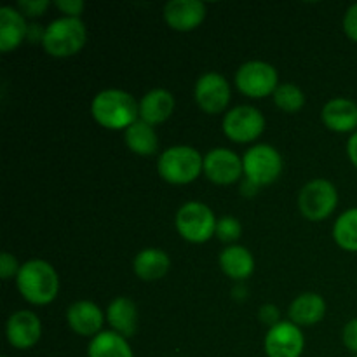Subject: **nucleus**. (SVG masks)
<instances>
[{
    "label": "nucleus",
    "mask_w": 357,
    "mask_h": 357,
    "mask_svg": "<svg viewBox=\"0 0 357 357\" xmlns=\"http://www.w3.org/2000/svg\"><path fill=\"white\" fill-rule=\"evenodd\" d=\"M56 6L63 10L65 14H68L70 17H77L80 14V10L84 9V3L80 0H61V2H56Z\"/></svg>",
    "instance_id": "obj_32"
},
{
    "label": "nucleus",
    "mask_w": 357,
    "mask_h": 357,
    "mask_svg": "<svg viewBox=\"0 0 357 357\" xmlns=\"http://www.w3.org/2000/svg\"><path fill=\"white\" fill-rule=\"evenodd\" d=\"M17 6H20V9L23 10L24 14H28V16H40V14L49 7V0H28V2L21 0Z\"/></svg>",
    "instance_id": "obj_28"
},
{
    "label": "nucleus",
    "mask_w": 357,
    "mask_h": 357,
    "mask_svg": "<svg viewBox=\"0 0 357 357\" xmlns=\"http://www.w3.org/2000/svg\"><path fill=\"white\" fill-rule=\"evenodd\" d=\"M216 236L223 243H232V241L239 239L241 236V223L232 216H225V218L216 222Z\"/></svg>",
    "instance_id": "obj_27"
},
{
    "label": "nucleus",
    "mask_w": 357,
    "mask_h": 357,
    "mask_svg": "<svg viewBox=\"0 0 357 357\" xmlns=\"http://www.w3.org/2000/svg\"><path fill=\"white\" fill-rule=\"evenodd\" d=\"M239 91L251 98H264L278 89V72L264 61H250L239 68L236 75Z\"/></svg>",
    "instance_id": "obj_8"
},
{
    "label": "nucleus",
    "mask_w": 357,
    "mask_h": 357,
    "mask_svg": "<svg viewBox=\"0 0 357 357\" xmlns=\"http://www.w3.org/2000/svg\"><path fill=\"white\" fill-rule=\"evenodd\" d=\"M265 119L257 108L237 107L223 119V131L232 142L248 143L257 139L264 132Z\"/></svg>",
    "instance_id": "obj_9"
},
{
    "label": "nucleus",
    "mask_w": 357,
    "mask_h": 357,
    "mask_svg": "<svg viewBox=\"0 0 357 357\" xmlns=\"http://www.w3.org/2000/svg\"><path fill=\"white\" fill-rule=\"evenodd\" d=\"M126 143L138 155H152L157 150V135L150 124L136 121L131 128L126 129Z\"/></svg>",
    "instance_id": "obj_24"
},
{
    "label": "nucleus",
    "mask_w": 357,
    "mask_h": 357,
    "mask_svg": "<svg viewBox=\"0 0 357 357\" xmlns=\"http://www.w3.org/2000/svg\"><path fill=\"white\" fill-rule=\"evenodd\" d=\"M169 257L162 250H143L135 258V272L143 281H157L169 271Z\"/></svg>",
    "instance_id": "obj_21"
},
{
    "label": "nucleus",
    "mask_w": 357,
    "mask_h": 357,
    "mask_svg": "<svg viewBox=\"0 0 357 357\" xmlns=\"http://www.w3.org/2000/svg\"><path fill=\"white\" fill-rule=\"evenodd\" d=\"M174 110L173 94L164 89H153L146 93L139 101V115L142 121L150 126L167 121Z\"/></svg>",
    "instance_id": "obj_16"
},
{
    "label": "nucleus",
    "mask_w": 357,
    "mask_h": 357,
    "mask_svg": "<svg viewBox=\"0 0 357 357\" xmlns=\"http://www.w3.org/2000/svg\"><path fill=\"white\" fill-rule=\"evenodd\" d=\"M66 319H68L70 328L82 337L96 335L103 326V314L93 302L73 303L66 312Z\"/></svg>",
    "instance_id": "obj_15"
},
{
    "label": "nucleus",
    "mask_w": 357,
    "mask_h": 357,
    "mask_svg": "<svg viewBox=\"0 0 357 357\" xmlns=\"http://www.w3.org/2000/svg\"><path fill=\"white\" fill-rule=\"evenodd\" d=\"M347 153L351 157L352 164L357 167V132L349 139V145H347Z\"/></svg>",
    "instance_id": "obj_34"
},
{
    "label": "nucleus",
    "mask_w": 357,
    "mask_h": 357,
    "mask_svg": "<svg viewBox=\"0 0 357 357\" xmlns=\"http://www.w3.org/2000/svg\"><path fill=\"white\" fill-rule=\"evenodd\" d=\"M17 288L24 300L35 305H45L58 295V274L47 261H26L17 272Z\"/></svg>",
    "instance_id": "obj_2"
},
{
    "label": "nucleus",
    "mask_w": 357,
    "mask_h": 357,
    "mask_svg": "<svg viewBox=\"0 0 357 357\" xmlns=\"http://www.w3.org/2000/svg\"><path fill=\"white\" fill-rule=\"evenodd\" d=\"M344 30L349 35V38L357 42V3L347 10L344 17Z\"/></svg>",
    "instance_id": "obj_30"
},
{
    "label": "nucleus",
    "mask_w": 357,
    "mask_h": 357,
    "mask_svg": "<svg viewBox=\"0 0 357 357\" xmlns=\"http://www.w3.org/2000/svg\"><path fill=\"white\" fill-rule=\"evenodd\" d=\"M86 24L79 17H61L45 28L42 44L45 51L54 58H68L75 54L86 44Z\"/></svg>",
    "instance_id": "obj_3"
},
{
    "label": "nucleus",
    "mask_w": 357,
    "mask_h": 357,
    "mask_svg": "<svg viewBox=\"0 0 357 357\" xmlns=\"http://www.w3.org/2000/svg\"><path fill=\"white\" fill-rule=\"evenodd\" d=\"M323 121L331 131H352L357 128V105L351 100H344V98L331 100L323 108Z\"/></svg>",
    "instance_id": "obj_17"
},
{
    "label": "nucleus",
    "mask_w": 357,
    "mask_h": 357,
    "mask_svg": "<svg viewBox=\"0 0 357 357\" xmlns=\"http://www.w3.org/2000/svg\"><path fill=\"white\" fill-rule=\"evenodd\" d=\"M202 171L216 185H232L244 171L239 157L227 149H216L204 157Z\"/></svg>",
    "instance_id": "obj_12"
},
{
    "label": "nucleus",
    "mask_w": 357,
    "mask_h": 357,
    "mask_svg": "<svg viewBox=\"0 0 357 357\" xmlns=\"http://www.w3.org/2000/svg\"><path fill=\"white\" fill-rule=\"evenodd\" d=\"M333 237L344 250L357 251V208L349 209L337 220Z\"/></svg>",
    "instance_id": "obj_25"
},
{
    "label": "nucleus",
    "mask_w": 357,
    "mask_h": 357,
    "mask_svg": "<svg viewBox=\"0 0 357 357\" xmlns=\"http://www.w3.org/2000/svg\"><path fill=\"white\" fill-rule=\"evenodd\" d=\"M344 344L351 352L357 354V319L345 324L344 328Z\"/></svg>",
    "instance_id": "obj_31"
},
{
    "label": "nucleus",
    "mask_w": 357,
    "mask_h": 357,
    "mask_svg": "<svg viewBox=\"0 0 357 357\" xmlns=\"http://www.w3.org/2000/svg\"><path fill=\"white\" fill-rule=\"evenodd\" d=\"M94 121L107 129H128L138 121L139 105L129 93L107 89L98 94L91 105Z\"/></svg>",
    "instance_id": "obj_1"
},
{
    "label": "nucleus",
    "mask_w": 357,
    "mask_h": 357,
    "mask_svg": "<svg viewBox=\"0 0 357 357\" xmlns=\"http://www.w3.org/2000/svg\"><path fill=\"white\" fill-rule=\"evenodd\" d=\"M338 194L333 183L328 180H312L302 188L298 197V206L307 220H324L337 208Z\"/></svg>",
    "instance_id": "obj_6"
},
{
    "label": "nucleus",
    "mask_w": 357,
    "mask_h": 357,
    "mask_svg": "<svg viewBox=\"0 0 357 357\" xmlns=\"http://www.w3.org/2000/svg\"><path fill=\"white\" fill-rule=\"evenodd\" d=\"M195 101L206 114H220L230 101V87L218 73H206L195 84Z\"/></svg>",
    "instance_id": "obj_11"
},
{
    "label": "nucleus",
    "mask_w": 357,
    "mask_h": 357,
    "mask_svg": "<svg viewBox=\"0 0 357 357\" xmlns=\"http://www.w3.org/2000/svg\"><path fill=\"white\" fill-rule=\"evenodd\" d=\"M107 319L110 326L122 337H131L136 331L138 310L132 300L117 298L110 303L107 310Z\"/></svg>",
    "instance_id": "obj_20"
},
{
    "label": "nucleus",
    "mask_w": 357,
    "mask_h": 357,
    "mask_svg": "<svg viewBox=\"0 0 357 357\" xmlns=\"http://www.w3.org/2000/svg\"><path fill=\"white\" fill-rule=\"evenodd\" d=\"M206 16L204 3L199 0H171L164 7V20L178 31H190L202 23Z\"/></svg>",
    "instance_id": "obj_14"
},
{
    "label": "nucleus",
    "mask_w": 357,
    "mask_h": 357,
    "mask_svg": "<svg viewBox=\"0 0 357 357\" xmlns=\"http://www.w3.org/2000/svg\"><path fill=\"white\" fill-rule=\"evenodd\" d=\"M17 271V261L16 258L13 257L10 253H3L2 257H0V278L3 279V281H7V279L10 278V275H14Z\"/></svg>",
    "instance_id": "obj_29"
},
{
    "label": "nucleus",
    "mask_w": 357,
    "mask_h": 357,
    "mask_svg": "<svg viewBox=\"0 0 357 357\" xmlns=\"http://www.w3.org/2000/svg\"><path fill=\"white\" fill-rule=\"evenodd\" d=\"M28 26L24 17L13 7L0 9V51L7 52L16 49L26 37Z\"/></svg>",
    "instance_id": "obj_18"
},
{
    "label": "nucleus",
    "mask_w": 357,
    "mask_h": 357,
    "mask_svg": "<svg viewBox=\"0 0 357 357\" xmlns=\"http://www.w3.org/2000/svg\"><path fill=\"white\" fill-rule=\"evenodd\" d=\"M159 174L173 185H187L201 174L204 159L192 146H173L160 155Z\"/></svg>",
    "instance_id": "obj_4"
},
{
    "label": "nucleus",
    "mask_w": 357,
    "mask_h": 357,
    "mask_svg": "<svg viewBox=\"0 0 357 357\" xmlns=\"http://www.w3.org/2000/svg\"><path fill=\"white\" fill-rule=\"evenodd\" d=\"M220 267L229 278L246 279L253 272L255 260L246 248L230 246L220 255Z\"/></svg>",
    "instance_id": "obj_22"
},
{
    "label": "nucleus",
    "mask_w": 357,
    "mask_h": 357,
    "mask_svg": "<svg viewBox=\"0 0 357 357\" xmlns=\"http://www.w3.org/2000/svg\"><path fill=\"white\" fill-rule=\"evenodd\" d=\"M260 319L261 323L271 324L274 328L275 324H279V310L274 305H264L260 309Z\"/></svg>",
    "instance_id": "obj_33"
},
{
    "label": "nucleus",
    "mask_w": 357,
    "mask_h": 357,
    "mask_svg": "<svg viewBox=\"0 0 357 357\" xmlns=\"http://www.w3.org/2000/svg\"><path fill=\"white\" fill-rule=\"evenodd\" d=\"M326 312V303L316 293H303L289 307V319L293 324L312 326L319 323Z\"/></svg>",
    "instance_id": "obj_19"
},
{
    "label": "nucleus",
    "mask_w": 357,
    "mask_h": 357,
    "mask_svg": "<svg viewBox=\"0 0 357 357\" xmlns=\"http://www.w3.org/2000/svg\"><path fill=\"white\" fill-rule=\"evenodd\" d=\"M303 351V335L293 323H279L265 337L268 357H300Z\"/></svg>",
    "instance_id": "obj_10"
},
{
    "label": "nucleus",
    "mask_w": 357,
    "mask_h": 357,
    "mask_svg": "<svg viewBox=\"0 0 357 357\" xmlns=\"http://www.w3.org/2000/svg\"><path fill=\"white\" fill-rule=\"evenodd\" d=\"M243 167L248 181L260 187V185H271L278 180L282 169V160L278 150L272 146L257 145L246 152Z\"/></svg>",
    "instance_id": "obj_7"
},
{
    "label": "nucleus",
    "mask_w": 357,
    "mask_h": 357,
    "mask_svg": "<svg viewBox=\"0 0 357 357\" xmlns=\"http://www.w3.org/2000/svg\"><path fill=\"white\" fill-rule=\"evenodd\" d=\"M176 229L188 243H206L216 232V220L202 202H188L176 213Z\"/></svg>",
    "instance_id": "obj_5"
},
{
    "label": "nucleus",
    "mask_w": 357,
    "mask_h": 357,
    "mask_svg": "<svg viewBox=\"0 0 357 357\" xmlns=\"http://www.w3.org/2000/svg\"><path fill=\"white\" fill-rule=\"evenodd\" d=\"M89 357H132V352L122 335L103 331L91 342Z\"/></svg>",
    "instance_id": "obj_23"
},
{
    "label": "nucleus",
    "mask_w": 357,
    "mask_h": 357,
    "mask_svg": "<svg viewBox=\"0 0 357 357\" xmlns=\"http://www.w3.org/2000/svg\"><path fill=\"white\" fill-rule=\"evenodd\" d=\"M274 101L281 110L295 114L305 105V96L295 84H281L274 93Z\"/></svg>",
    "instance_id": "obj_26"
},
{
    "label": "nucleus",
    "mask_w": 357,
    "mask_h": 357,
    "mask_svg": "<svg viewBox=\"0 0 357 357\" xmlns=\"http://www.w3.org/2000/svg\"><path fill=\"white\" fill-rule=\"evenodd\" d=\"M42 326L38 317L30 310H20L7 321V340L16 349H30L38 342Z\"/></svg>",
    "instance_id": "obj_13"
}]
</instances>
